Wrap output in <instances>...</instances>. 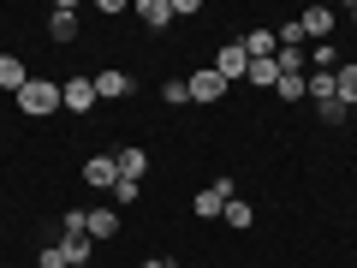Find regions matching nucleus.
Here are the masks:
<instances>
[{"label": "nucleus", "mask_w": 357, "mask_h": 268, "mask_svg": "<svg viewBox=\"0 0 357 268\" xmlns=\"http://www.w3.org/2000/svg\"><path fill=\"white\" fill-rule=\"evenodd\" d=\"M13 102H18V114H30V119H48V114H66V102H60V84H54V77H30V84L18 89Z\"/></svg>", "instance_id": "obj_1"}, {"label": "nucleus", "mask_w": 357, "mask_h": 268, "mask_svg": "<svg viewBox=\"0 0 357 268\" xmlns=\"http://www.w3.org/2000/svg\"><path fill=\"white\" fill-rule=\"evenodd\" d=\"M227 203H232V179H215V185H203V191L191 197V215L197 221H220Z\"/></svg>", "instance_id": "obj_2"}, {"label": "nucleus", "mask_w": 357, "mask_h": 268, "mask_svg": "<svg viewBox=\"0 0 357 268\" xmlns=\"http://www.w3.org/2000/svg\"><path fill=\"white\" fill-rule=\"evenodd\" d=\"M185 89H191V102H197V107H215L220 96H227V84H220L215 66H197V72L185 77Z\"/></svg>", "instance_id": "obj_3"}, {"label": "nucleus", "mask_w": 357, "mask_h": 268, "mask_svg": "<svg viewBox=\"0 0 357 268\" xmlns=\"http://www.w3.org/2000/svg\"><path fill=\"white\" fill-rule=\"evenodd\" d=\"M333 6H310V13H298V30H304V42H333Z\"/></svg>", "instance_id": "obj_4"}, {"label": "nucleus", "mask_w": 357, "mask_h": 268, "mask_svg": "<svg viewBox=\"0 0 357 268\" xmlns=\"http://www.w3.org/2000/svg\"><path fill=\"white\" fill-rule=\"evenodd\" d=\"M84 185H89V191H114V185H119V161H114V155H89V161H84Z\"/></svg>", "instance_id": "obj_5"}, {"label": "nucleus", "mask_w": 357, "mask_h": 268, "mask_svg": "<svg viewBox=\"0 0 357 268\" xmlns=\"http://www.w3.org/2000/svg\"><path fill=\"white\" fill-rule=\"evenodd\" d=\"M89 84H96V102H119V96H131V77L119 72V66H102Z\"/></svg>", "instance_id": "obj_6"}, {"label": "nucleus", "mask_w": 357, "mask_h": 268, "mask_svg": "<svg viewBox=\"0 0 357 268\" xmlns=\"http://www.w3.org/2000/svg\"><path fill=\"white\" fill-rule=\"evenodd\" d=\"M60 102H66V114H89V107H96V84H89V77H66Z\"/></svg>", "instance_id": "obj_7"}, {"label": "nucleus", "mask_w": 357, "mask_h": 268, "mask_svg": "<svg viewBox=\"0 0 357 268\" xmlns=\"http://www.w3.org/2000/svg\"><path fill=\"white\" fill-rule=\"evenodd\" d=\"M215 72H220V84H232V77L250 72V54H244V42H227V48L215 54Z\"/></svg>", "instance_id": "obj_8"}, {"label": "nucleus", "mask_w": 357, "mask_h": 268, "mask_svg": "<svg viewBox=\"0 0 357 268\" xmlns=\"http://www.w3.org/2000/svg\"><path fill=\"white\" fill-rule=\"evenodd\" d=\"M244 54H250V60H274V54H280V36H274V30L268 24H256V30H244Z\"/></svg>", "instance_id": "obj_9"}, {"label": "nucleus", "mask_w": 357, "mask_h": 268, "mask_svg": "<svg viewBox=\"0 0 357 268\" xmlns=\"http://www.w3.org/2000/svg\"><path fill=\"white\" fill-rule=\"evenodd\" d=\"M84 227H89V239H96V244L119 239V209H84Z\"/></svg>", "instance_id": "obj_10"}, {"label": "nucleus", "mask_w": 357, "mask_h": 268, "mask_svg": "<svg viewBox=\"0 0 357 268\" xmlns=\"http://www.w3.org/2000/svg\"><path fill=\"white\" fill-rule=\"evenodd\" d=\"M48 36L54 42H72L77 36V6H72V0H60V6L48 13Z\"/></svg>", "instance_id": "obj_11"}, {"label": "nucleus", "mask_w": 357, "mask_h": 268, "mask_svg": "<svg viewBox=\"0 0 357 268\" xmlns=\"http://www.w3.org/2000/svg\"><path fill=\"white\" fill-rule=\"evenodd\" d=\"M131 13H137L149 30H167V24H173V0H137Z\"/></svg>", "instance_id": "obj_12"}, {"label": "nucleus", "mask_w": 357, "mask_h": 268, "mask_svg": "<svg viewBox=\"0 0 357 268\" xmlns=\"http://www.w3.org/2000/svg\"><path fill=\"white\" fill-rule=\"evenodd\" d=\"M30 84V72H24V60H18V54H0V89H6V96H18V89Z\"/></svg>", "instance_id": "obj_13"}, {"label": "nucleus", "mask_w": 357, "mask_h": 268, "mask_svg": "<svg viewBox=\"0 0 357 268\" xmlns=\"http://www.w3.org/2000/svg\"><path fill=\"white\" fill-rule=\"evenodd\" d=\"M114 161H119V179H137V185H143V173H149V149H137V143H131V149H119Z\"/></svg>", "instance_id": "obj_14"}, {"label": "nucleus", "mask_w": 357, "mask_h": 268, "mask_svg": "<svg viewBox=\"0 0 357 268\" xmlns=\"http://www.w3.org/2000/svg\"><path fill=\"white\" fill-rule=\"evenodd\" d=\"M244 77H250L256 89H274V84H280V54H274V60H250V72H244Z\"/></svg>", "instance_id": "obj_15"}, {"label": "nucleus", "mask_w": 357, "mask_h": 268, "mask_svg": "<svg viewBox=\"0 0 357 268\" xmlns=\"http://www.w3.org/2000/svg\"><path fill=\"white\" fill-rule=\"evenodd\" d=\"M333 96H340L345 107H357V66L340 60V72H333Z\"/></svg>", "instance_id": "obj_16"}, {"label": "nucleus", "mask_w": 357, "mask_h": 268, "mask_svg": "<svg viewBox=\"0 0 357 268\" xmlns=\"http://www.w3.org/2000/svg\"><path fill=\"white\" fill-rule=\"evenodd\" d=\"M310 72H340V48L333 42H310Z\"/></svg>", "instance_id": "obj_17"}, {"label": "nucleus", "mask_w": 357, "mask_h": 268, "mask_svg": "<svg viewBox=\"0 0 357 268\" xmlns=\"http://www.w3.org/2000/svg\"><path fill=\"white\" fill-rule=\"evenodd\" d=\"M274 96H280V102H304V96H310L304 72H280V84H274Z\"/></svg>", "instance_id": "obj_18"}, {"label": "nucleus", "mask_w": 357, "mask_h": 268, "mask_svg": "<svg viewBox=\"0 0 357 268\" xmlns=\"http://www.w3.org/2000/svg\"><path fill=\"white\" fill-rule=\"evenodd\" d=\"M220 221H227L232 232H244V227H250V221H256V209L244 203V197H232V203H227V215H220Z\"/></svg>", "instance_id": "obj_19"}, {"label": "nucleus", "mask_w": 357, "mask_h": 268, "mask_svg": "<svg viewBox=\"0 0 357 268\" xmlns=\"http://www.w3.org/2000/svg\"><path fill=\"white\" fill-rule=\"evenodd\" d=\"M310 102H333V72H310Z\"/></svg>", "instance_id": "obj_20"}, {"label": "nucleus", "mask_w": 357, "mask_h": 268, "mask_svg": "<svg viewBox=\"0 0 357 268\" xmlns=\"http://www.w3.org/2000/svg\"><path fill=\"white\" fill-rule=\"evenodd\" d=\"M107 197H114V209H131V203L143 197V185H137V179H119V185H114Z\"/></svg>", "instance_id": "obj_21"}, {"label": "nucleus", "mask_w": 357, "mask_h": 268, "mask_svg": "<svg viewBox=\"0 0 357 268\" xmlns=\"http://www.w3.org/2000/svg\"><path fill=\"white\" fill-rule=\"evenodd\" d=\"M161 102H167V107H185V102H191V89H185V77H167V84H161Z\"/></svg>", "instance_id": "obj_22"}, {"label": "nucleus", "mask_w": 357, "mask_h": 268, "mask_svg": "<svg viewBox=\"0 0 357 268\" xmlns=\"http://www.w3.org/2000/svg\"><path fill=\"white\" fill-rule=\"evenodd\" d=\"M316 114H321V126H345V114H351V107L333 96V102H316Z\"/></svg>", "instance_id": "obj_23"}, {"label": "nucleus", "mask_w": 357, "mask_h": 268, "mask_svg": "<svg viewBox=\"0 0 357 268\" xmlns=\"http://www.w3.org/2000/svg\"><path fill=\"white\" fill-rule=\"evenodd\" d=\"M36 268H72V262H66V251H60V239H54V244H42V251H36Z\"/></svg>", "instance_id": "obj_24"}, {"label": "nucleus", "mask_w": 357, "mask_h": 268, "mask_svg": "<svg viewBox=\"0 0 357 268\" xmlns=\"http://www.w3.org/2000/svg\"><path fill=\"white\" fill-rule=\"evenodd\" d=\"M72 268H89V262H72Z\"/></svg>", "instance_id": "obj_25"}]
</instances>
